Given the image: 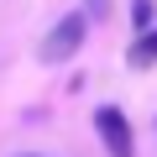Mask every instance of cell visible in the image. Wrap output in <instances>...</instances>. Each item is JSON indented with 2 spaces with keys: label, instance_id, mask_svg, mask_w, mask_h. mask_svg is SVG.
<instances>
[{
  "label": "cell",
  "instance_id": "obj_1",
  "mask_svg": "<svg viewBox=\"0 0 157 157\" xmlns=\"http://www.w3.org/2000/svg\"><path fill=\"white\" fill-rule=\"evenodd\" d=\"M78 47H84V16H63V21L47 32L42 58H47V63H63V58H73Z\"/></svg>",
  "mask_w": 157,
  "mask_h": 157
},
{
  "label": "cell",
  "instance_id": "obj_2",
  "mask_svg": "<svg viewBox=\"0 0 157 157\" xmlns=\"http://www.w3.org/2000/svg\"><path fill=\"white\" fill-rule=\"evenodd\" d=\"M94 126H100V141L110 147V157H136L131 126H126V115H121L115 105H100V110H94Z\"/></svg>",
  "mask_w": 157,
  "mask_h": 157
},
{
  "label": "cell",
  "instance_id": "obj_3",
  "mask_svg": "<svg viewBox=\"0 0 157 157\" xmlns=\"http://www.w3.org/2000/svg\"><path fill=\"white\" fill-rule=\"evenodd\" d=\"M147 63H157V32H141L131 47V68H147Z\"/></svg>",
  "mask_w": 157,
  "mask_h": 157
},
{
  "label": "cell",
  "instance_id": "obj_4",
  "mask_svg": "<svg viewBox=\"0 0 157 157\" xmlns=\"http://www.w3.org/2000/svg\"><path fill=\"white\" fill-rule=\"evenodd\" d=\"M131 16H136V26H147V21H152V0H136V6H131Z\"/></svg>",
  "mask_w": 157,
  "mask_h": 157
},
{
  "label": "cell",
  "instance_id": "obj_5",
  "mask_svg": "<svg viewBox=\"0 0 157 157\" xmlns=\"http://www.w3.org/2000/svg\"><path fill=\"white\" fill-rule=\"evenodd\" d=\"M110 11V0H89V16H105Z\"/></svg>",
  "mask_w": 157,
  "mask_h": 157
}]
</instances>
